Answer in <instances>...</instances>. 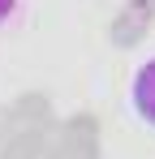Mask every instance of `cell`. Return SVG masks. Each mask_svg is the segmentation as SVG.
<instances>
[{
  "label": "cell",
  "instance_id": "6da1fadb",
  "mask_svg": "<svg viewBox=\"0 0 155 159\" xmlns=\"http://www.w3.org/2000/svg\"><path fill=\"white\" fill-rule=\"evenodd\" d=\"M129 112H134L138 125H147L155 133V56L142 60L129 78Z\"/></svg>",
  "mask_w": 155,
  "mask_h": 159
},
{
  "label": "cell",
  "instance_id": "7a4b0ae2",
  "mask_svg": "<svg viewBox=\"0 0 155 159\" xmlns=\"http://www.w3.org/2000/svg\"><path fill=\"white\" fill-rule=\"evenodd\" d=\"M17 13H22V0H0V30L9 22H17Z\"/></svg>",
  "mask_w": 155,
  "mask_h": 159
}]
</instances>
